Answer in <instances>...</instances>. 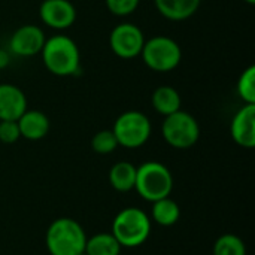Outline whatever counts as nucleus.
Listing matches in <instances>:
<instances>
[{
  "label": "nucleus",
  "mask_w": 255,
  "mask_h": 255,
  "mask_svg": "<svg viewBox=\"0 0 255 255\" xmlns=\"http://www.w3.org/2000/svg\"><path fill=\"white\" fill-rule=\"evenodd\" d=\"M145 40L143 31L131 22L115 25L109 34V46L112 52L123 60H131L140 55Z\"/></svg>",
  "instance_id": "8"
},
{
  "label": "nucleus",
  "mask_w": 255,
  "mask_h": 255,
  "mask_svg": "<svg viewBox=\"0 0 255 255\" xmlns=\"http://www.w3.org/2000/svg\"><path fill=\"white\" fill-rule=\"evenodd\" d=\"M202 0H154L160 15L170 21H185L200 7Z\"/></svg>",
  "instance_id": "14"
},
{
  "label": "nucleus",
  "mask_w": 255,
  "mask_h": 255,
  "mask_svg": "<svg viewBox=\"0 0 255 255\" xmlns=\"http://www.w3.org/2000/svg\"><path fill=\"white\" fill-rule=\"evenodd\" d=\"M79 255H87V254H85V253H82V254H79Z\"/></svg>",
  "instance_id": "26"
},
{
  "label": "nucleus",
  "mask_w": 255,
  "mask_h": 255,
  "mask_svg": "<svg viewBox=\"0 0 255 255\" xmlns=\"http://www.w3.org/2000/svg\"><path fill=\"white\" fill-rule=\"evenodd\" d=\"M112 131L120 146L136 149L148 142V139L151 137L152 126L149 118L143 112L127 111L115 120Z\"/></svg>",
  "instance_id": "7"
},
{
  "label": "nucleus",
  "mask_w": 255,
  "mask_h": 255,
  "mask_svg": "<svg viewBox=\"0 0 255 255\" xmlns=\"http://www.w3.org/2000/svg\"><path fill=\"white\" fill-rule=\"evenodd\" d=\"M214 255H247V247L239 236L227 233L217 239Z\"/></svg>",
  "instance_id": "19"
},
{
  "label": "nucleus",
  "mask_w": 255,
  "mask_h": 255,
  "mask_svg": "<svg viewBox=\"0 0 255 255\" xmlns=\"http://www.w3.org/2000/svg\"><path fill=\"white\" fill-rule=\"evenodd\" d=\"M45 33L36 24L18 27L9 39V51L18 57H34L40 54L45 45Z\"/></svg>",
  "instance_id": "9"
},
{
  "label": "nucleus",
  "mask_w": 255,
  "mask_h": 255,
  "mask_svg": "<svg viewBox=\"0 0 255 255\" xmlns=\"http://www.w3.org/2000/svg\"><path fill=\"white\" fill-rule=\"evenodd\" d=\"M40 55L48 72L55 76H72L81 69L79 48L69 36L55 34L46 39Z\"/></svg>",
  "instance_id": "1"
},
{
  "label": "nucleus",
  "mask_w": 255,
  "mask_h": 255,
  "mask_svg": "<svg viewBox=\"0 0 255 255\" xmlns=\"http://www.w3.org/2000/svg\"><path fill=\"white\" fill-rule=\"evenodd\" d=\"M84 253L87 255H120L121 245L112 233H97L87 239Z\"/></svg>",
  "instance_id": "18"
},
{
  "label": "nucleus",
  "mask_w": 255,
  "mask_h": 255,
  "mask_svg": "<svg viewBox=\"0 0 255 255\" xmlns=\"http://www.w3.org/2000/svg\"><path fill=\"white\" fill-rule=\"evenodd\" d=\"M27 109V97L21 88L0 84V121H16Z\"/></svg>",
  "instance_id": "12"
},
{
  "label": "nucleus",
  "mask_w": 255,
  "mask_h": 255,
  "mask_svg": "<svg viewBox=\"0 0 255 255\" xmlns=\"http://www.w3.org/2000/svg\"><path fill=\"white\" fill-rule=\"evenodd\" d=\"M140 57L151 70L166 73L179 66L182 60V49L176 40L160 34L145 40Z\"/></svg>",
  "instance_id": "5"
},
{
  "label": "nucleus",
  "mask_w": 255,
  "mask_h": 255,
  "mask_svg": "<svg viewBox=\"0 0 255 255\" xmlns=\"http://www.w3.org/2000/svg\"><path fill=\"white\" fill-rule=\"evenodd\" d=\"M76 7L70 0H43L39 6L42 22L55 30H66L76 21Z\"/></svg>",
  "instance_id": "10"
},
{
  "label": "nucleus",
  "mask_w": 255,
  "mask_h": 255,
  "mask_svg": "<svg viewBox=\"0 0 255 255\" xmlns=\"http://www.w3.org/2000/svg\"><path fill=\"white\" fill-rule=\"evenodd\" d=\"M21 137L19 127L16 121H0V142L3 143H15Z\"/></svg>",
  "instance_id": "23"
},
{
  "label": "nucleus",
  "mask_w": 255,
  "mask_h": 255,
  "mask_svg": "<svg viewBox=\"0 0 255 255\" xmlns=\"http://www.w3.org/2000/svg\"><path fill=\"white\" fill-rule=\"evenodd\" d=\"M247 3H250V4H254L255 3V0H245Z\"/></svg>",
  "instance_id": "25"
},
{
  "label": "nucleus",
  "mask_w": 255,
  "mask_h": 255,
  "mask_svg": "<svg viewBox=\"0 0 255 255\" xmlns=\"http://www.w3.org/2000/svg\"><path fill=\"white\" fill-rule=\"evenodd\" d=\"M87 235L72 218H58L46 230L45 244L51 255H79L85 251Z\"/></svg>",
  "instance_id": "2"
},
{
  "label": "nucleus",
  "mask_w": 255,
  "mask_h": 255,
  "mask_svg": "<svg viewBox=\"0 0 255 255\" xmlns=\"http://www.w3.org/2000/svg\"><path fill=\"white\" fill-rule=\"evenodd\" d=\"M112 235L121 248H137L151 235V220L139 208H126L112 221Z\"/></svg>",
  "instance_id": "3"
},
{
  "label": "nucleus",
  "mask_w": 255,
  "mask_h": 255,
  "mask_svg": "<svg viewBox=\"0 0 255 255\" xmlns=\"http://www.w3.org/2000/svg\"><path fill=\"white\" fill-rule=\"evenodd\" d=\"M9 63H10V54H9V51L0 48V70L1 69H6L9 66Z\"/></svg>",
  "instance_id": "24"
},
{
  "label": "nucleus",
  "mask_w": 255,
  "mask_h": 255,
  "mask_svg": "<svg viewBox=\"0 0 255 255\" xmlns=\"http://www.w3.org/2000/svg\"><path fill=\"white\" fill-rule=\"evenodd\" d=\"M118 146H120L118 140L112 130H100L93 136V140H91L93 151L102 155L114 152Z\"/></svg>",
  "instance_id": "21"
},
{
  "label": "nucleus",
  "mask_w": 255,
  "mask_h": 255,
  "mask_svg": "<svg viewBox=\"0 0 255 255\" xmlns=\"http://www.w3.org/2000/svg\"><path fill=\"white\" fill-rule=\"evenodd\" d=\"M152 220L163 227H170L178 223L181 217V209L175 200L170 197H164L161 200H157L152 203V211H151Z\"/></svg>",
  "instance_id": "17"
},
{
  "label": "nucleus",
  "mask_w": 255,
  "mask_h": 255,
  "mask_svg": "<svg viewBox=\"0 0 255 255\" xmlns=\"http://www.w3.org/2000/svg\"><path fill=\"white\" fill-rule=\"evenodd\" d=\"M161 133L172 148L188 149L197 143L200 137V126L191 114L179 109L164 117Z\"/></svg>",
  "instance_id": "6"
},
{
  "label": "nucleus",
  "mask_w": 255,
  "mask_h": 255,
  "mask_svg": "<svg viewBox=\"0 0 255 255\" xmlns=\"http://www.w3.org/2000/svg\"><path fill=\"white\" fill-rule=\"evenodd\" d=\"M136 191L146 202H157L169 197L173 190L170 170L158 161H146L136 169Z\"/></svg>",
  "instance_id": "4"
},
{
  "label": "nucleus",
  "mask_w": 255,
  "mask_h": 255,
  "mask_svg": "<svg viewBox=\"0 0 255 255\" xmlns=\"http://www.w3.org/2000/svg\"><path fill=\"white\" fill-rule=\"evenodd\" d=\"M230 133L233 140L242 148H254L255 146V103H244V106L235 114Z\"/></svg>",
  "instance_id": "11"
},
{
  "label": "nucleus",
  "mask_w": 255,
  "mask_h": 255,
  "mask_svg": "<svg viewBox=\"0 0 255 255\" xmlns=\"http://www.w3.org/2000/svg\"><path fill=\"white\" fill-rule=\"evenodd\" d=\"M151 103H152V108L155 109V112H158L163 117H167L181 109L182 100H181L179 93L173 87L161 85L154 90Z\"/></svg>",
  "instance_id": "15"
},
{
  "label": "nucleus",
  "mask_w": 255,
  "mask_h": 255,
  "mask_svg": "<svg viewBox=\"0 0 255 255\" xmlns=\"http://www.w3.org/2000/svg\"><path fill=\"white\" fill-rule=\"evenodd\" d=\"M105 3L111 13L117 16H127L136 12L140 0H105Z\"/></svg>",
  "instance_id": "22"
},
{
  "label": "nucleus",
  "mask_w": 255,
  "mask_h": 255,
  "mask_svg": "<svg viewBox=\"0 0 255 255\" xmlns=\"http://www.w3.org/2000/svg\"><path fill=\"white\" fill-rule=\"evenodd\" d=\"M18 127L21 137L27 140H40L43 139L49 131V118L36 109H27L18 120Z\"/></svg>",
  "instance_id": "13"
},
{
  "label": "nucleus",
  "mask_w": 255,
  "mask_h": 255,
  "mask_svg": "<svg viewBox=\"0 0 255 255\" xmlns=\"http://www.w3.org/2000/svg\"><path fill=\"white\" fill-rule=\"evenodd\" d=\"M238 96L244 103H255V66L247 67L238 81Z\"/></svg>",
  "instance_id": "20"
},
{
  "label": "nucleus",
  "mask_w": 255,
  "mask_h": 255,
  "mask_svg": "<svg viewBox=\"0 0 255 255\" xmlns=\"http://www.w3.org/2000/svg\"><path fill=\"white\" fill-rule=\"evenodd\" d=\"M136 166L130 161H118L109 170V182L114 190L127 193L134 188L136 184Z\"/></svg>",
  "instance_id": "16"
}]
</instances>
